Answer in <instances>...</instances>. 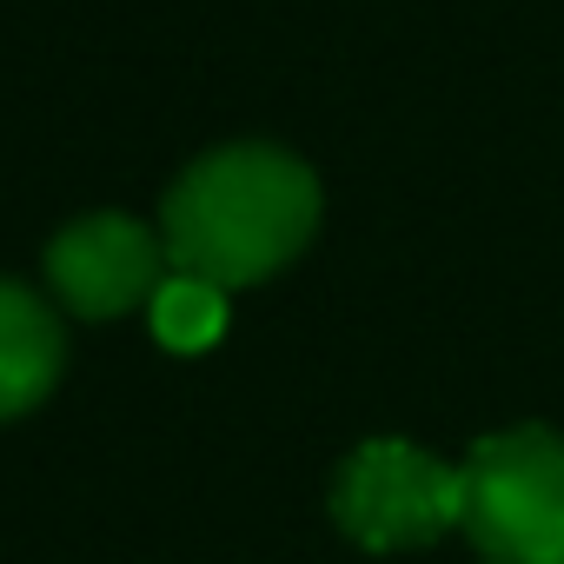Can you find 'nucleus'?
Returning <instances> with one entry per match:
<instances>
[{
    "label": "nucleus",
    "mask_w": 564,
    "mask_h": 564,
    "mask_svg": "<svg viewBox=\"0 0 564 564\" xmlns=\"http://www.w3.org/2000/svg\"><path fill=\"white\" fill-rule=\"evenodd\" d=\"M147 306H153L160 346H173V352H206V346L226 333V286H213V279L166 272L160 293H153Z\"/></svg>",
    "instance_id": "nucleus-6"
},
{
    "label": "nucleus",
    "mask_w": 564,
    "mask_h": 564,
    "mask_svg": "<svg viewBox=\"0 0 564 564\" xmlns=\"http://www.w3.org/2000/svg\"><path fill=\"white\" fill-rule=\"evenodd\" d=\"M67 366V333L47 300H34L21 279H0V425L34 412Z\"/></svg>",
    "instance_id": "nucleus-5"
},
{
    "label": "nucleus",
    "mask_w": 564,
    "mask_h": 564,
    "mask_svg": "<svg viewBox=\"0 0 564 564\" xmlns=\"http://www.w3.org/2000/svg\"><path fill=\"white\" fill-rule=\"evenodd\" d=\"M173 272L166 239L147 232L127 213H87L47 246V286L67 300L80 319H120L140 300L160 293V279Z\"/></svg>",
    "instance_id": "nucleus-4"
},
{
    "label": "nucleus",
    "mask_w": 564,
    "mask_h": 564,
    "mask_svg": "<svg viewBox=\"0 0 564 564\" xmlns=\"http://www.w3.org/2000/svg\"><path fill=\"white\" fill-rule=\"evenodd\" d=\"M465 538L485 564H564V432L511 425L465 452Z\"/></svg>",
    "instance_id": "nucleus-2"
},
{
    "label": "nucleus",
    "mask_w": 564,
    "mask_h": 564,
    "mask_svg": "<svg viewBox=\"0 0 564 564\" xmlns=\"http://www.w3.org/2000/svg\"><path fill=\"white\" fill-rule=\"evenodd\" d=\"M333 518L366 551H419L465 524V471L425 445L366 438L333 478Z\"/></svg>",
    "instance_id": "nucleus-3"
},
{
    "label": "nucleus",
    "mask_w": 564,
    "mask_h": 564,
    "mask_svg": "<svg viewBox=\"0 0 564 564\" xmlns=\"http://www.w3.org/2000/svg\"><path fill=\"white\" fill-rule=\"evenodd\" d=\"M319 226V180L306 160L279 147H219L193 160L166 206H160V239L173 272L213 279V286H259Z\"/></svg>",
    "instance_id": "nucleus-1"
}]
</instances>
